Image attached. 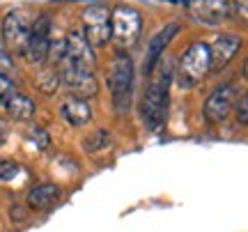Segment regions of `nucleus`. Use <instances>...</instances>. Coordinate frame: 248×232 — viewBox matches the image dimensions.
<instances>
[{
    "label": "nucleus",
    "mask_w": 248,
    "mask_h": 232,
    "mask_svg": "<svg viewBox=\"0 0 248 232\" xmlns=\"http://www.w3.org/2000/svg\"><path fill=\"white\" fill-rule=\"evenodd\" d=\"M152 80L140 101V117L150 131H161L168 120V104H170V80H172V64H156Z\"/></svg>",
    "instance_id": "obj_1"
},
{
    "label": "nucleus",
    "mask_w": 248,
    "mask_h": 232,
    "mask_svg": "<svg viewBox=\"0 0 248 232\" xmlns=\"http://www.w3.org/2000/svg\"><path fill=\"white\" fill-rule=\"evenodd\" d=\"M108 90L117 115H126L133 99V60L117 48L108 67Z\"/></svg>",
    "instance_id": "obj_2"
},
{
    "label": "nucleus",
    "mask_w": 248,
    "mask_h": 232,
    "mask_svg": "<svg viewBox=\"0 0 248 232\" xmlns=\"http://www.w3.org/2000/svg\"><path fill=\"white\" fill-rule=\"evenodd\" d=\"M140 32H142V14L136 7L117 5L110 12V39L117 44L120 51L136 44Z\"/></svg>",
    "instance_id": "obj_3"
},
{
    "label": "nucleus",
    "mask_w": 248,
    "mask_h": 232,
    "mask_svg": "<svg viewBox=\"0 0 248 232\" xmlns=\"http://www.w3.org/2000/svg\"><path fill=\"white\" fill-rule=\"evenodd\" d=\"M209 69H212V62H209V44L193 42L184 51V55L179 58L177 83L182 88H191L195 83H200L207 76Z\"/></svg>",
    "instance_id": "obj_4"
},
{
    "label": "nucleus",
    "mask_w": 248,
    "mask_h": 232,
    "mask_svg": "<svg viewBox=\"0 0 248 232\" xmlns=\"http://www.w3.org/2000/svg\"><path fill=\"white\" fill-rule=\"evenodd\" d=\"M237 99H239V90H237L234 83L218 85L202 104L204 122L207 124H221V122H225L230 117V113L234 110V106H237Z\"/></svg>",
    "instance_id": "obj_5"
},
{
    "label": "nucleus",
    "mask_w": 248,
    "mask_h": 232,
    "mask_svg": "<svg viewBox=\"0 0 248 232\" xmlns=\"http://www.w3.org/2000/svg\"><path fill=\"white\" fill-rule=\"evenodd\" d=\"M80 18H83V35L92 48H101L110 42V9L106 5H90Z\"/></svg>",
    "instance_id": "obj_6"
},
{
    "label": "nucleus",
    "mask_w": 248,
    "mask_h": 232,
    "mask_svg": "<svg viewBox=\"0 0 248 232\" xmlns=\"http://www.w3.org/2000/svg\"><path fill=\"white\" fill-rule=\"evenodd\" d=\"M30 32H32V21L23 9H12L2 21V37H5V44L12 53H26Z\"/></svg>",
    "instance_id": "obj_7"
},
{
    "label": "nucleus",
    "mask_w": 248,
    "mask_h": 232,
    "mask_svg": "<svg viewBox=\"0 0 248 232\" xmlns=\"http://www.w3.org/2000/svg\"><path fill=\"white\" fill-rule=\"evenodd\" d=\"M58 74H60V83L71 92V97H78V99L97 97L99 80L94 78V72L64 62L58 67Z\"/></svg>",
    "instance_id": "obj_8"
},
{
    "label": "nucleus",
    "mask_w": 248,
    "mask_h": 232,
    "mask_svg": "<svg viewBox=\"0 0 248 232\" xmlns=\"http://www.w3.org/2000/svg\"><path fill=\"white\" fill-rule=\"evenodd\" d=\"M186 9L191 18L202 26H221L234 14L232 0H188Z\"/></svg>",
    "instance_id": "obj_9"
},
{
    "label": "nucleus",
    "mask_w": 248,
    "mask_h": 232,
    "mask_svg": "<svg viewBox=\"0 0 248 232\" xmlns=\"http://www.w3.org/2000/svg\"><path fill=\"white\" fill-rule=\"evenodd\" d=\"M51 51V18L42 14L32 21V32L26 46V60L32 64H44Z\"/></svg>",
    "instance_id": "obj_10"
},
{
    "label": "nucleus",
    "mask_w": 248,
    "mask_h": 232,
    "mask_svg": "<svg viewBox=\"0 0 248 232\" xmlns=\"http://www.w3.org/2000/svg\"><path fill=\"white\" fill-rule=\"evenodd\" d=\"M64 44H67V53H64V60L60 64L67 62L74 64V67H80V69L94 72V53H92V46L88 44L83 30H71L69 35L64 37Z\"/></svg>",
    "instance_id": "obj_11"
},
{
    "label": "nucleus",
    "mask_w": 248,
    "mask_h": 232,
    "mask_svg": "<svg viewBox=\"0 0 248 232\" xmlns=\"http://www.w3.org/2000/svg\"><path fill=\"white\" fill-rule=\"evenodd\" d=\"M179 32V23H168L166 28H161L156 35L150 39V46H147V53H145V62H142V74L145 76H152L154 69H156V64H159L161 55L166 51V46L177 37Z\"/></svg>",
    "instance_id": "obj_12"
},
{
    "label": "nucleus",
    "mask_w": 248,
    "mask_h": 232,
    "mask_svg": "<svg viewBox=\"0 0 248 232\" xmlns=\"http://www.w3.org/2000/svg\"><path fill=\"white\" fill-rule=\"evenodd\" d=\"M241 48V37L239 35H218L209 46V62H212L214 72H221L234 60V55Z\"/></svg>",
    "instance_id": "obj_13"
},
{
    "label": "nucleus",
    "mask_w": 248,
    "mask_h": 232,
    "mask_svg": "<svg viewBox=\"0 0 248 232\" xmlns=\"http://www.w3.org/2000/svg\"><path fill=\"white\" fill-rule=\"evenodd\" d=\"M60 115L71 126H85L92 120V106L88 104V99H78L69 94V97L62 101Z\"/></svg>",
    "instance_id": "obj_14"
},
{
    "label": "nucleus",
    "mask_w": 248,
    "mask_h": 232,
    "mask_svg": "<svg viewBox=\"0 0 248 232\" xmlns=\"http://www.w3.org/2000/svg\"><path fill=\"white\" fill-rule=\"evenodd\" d=\"M62 198V188L58 184H37L35 188H30L26 202L28 207H32L37 212H46L60 202Z\"/></svg>",
    "instance_id": "obj_15"
},
{
    "label": "nucleus",
    "mask_w": 248,
    "mask_h": 232,
    "mask_svg": "<svg viewBox=\"0 0 248 232\" xmlns=\"http://www.w3.org/2000/svg\"><path fill=\"white\" fill-rule=\"evenodd\" d=\"M5 110H7L9 117H14V120H18V122H28V120H32L37 113V106L35 101L30 97H26V94H14L12 99H7L5 101Z\"/></svg>",
    "instance_id": "obj_16"
},
{
    "label": "nucleus",
    "mask_w": 248,
    "mask_h": 232,
    "mask_svg": "<svg viewBox=\"0 0 248 232\" xmlns=\"http://www.w3.org/2000/svg\"><path fill=\"white\" fill-rule=\"evenodd\" d=\"M108 145H110V136H108L106 129H94V131H90V134L83 138V150L88 154L101 152V150H106Z\"/></svg>",
    "instance_id": "obj_17"
},
{
    "label": "nucleus",
    "mask_w": 248,
    "mask_h": 232,
    "mask_svg": "<svg viewBox=\"0 0 248 232\" xmlns=\"http://www.w3.org/2000/svg\"><path fill=\"white\" fill-rule=\"evenodd\" d=\"M35 83L44 94H55L58 88H60V74H58V69H53V67H44L42 72L37 74Z\"/></svg>",
    "instance_id": "obj_18"
},
{
    "label": "nucleus",
    "mask_w": 248,
    "mask_h": 232,
    "mask_svg": "<svg viewBox=\"0 0 248 232\" xmlns=\"http://www.w3.org/2000/svg\"><path fill=\"white\" fill-rule=\"evenodd\" d=\"M16 94V85H14V80L5 76V74H0V101L5 104L7 99H12Z\"/></svg>",
    "instance_id": "obj_19"
},
{
    "label": "nucleus",
    "mask_w": 248,
    "mask_h": 232,
    "mask_svg": "<svg viewBox=\"0 0 248 232\" xmlns=\"http://www.w3.org/2000/svg\"><path fill=\"white\" fill-rule=\"evenodd\" d=\"M234 117L241 126H248V92L241 99H237V106H234Z\"/></svg>",
    "instance_id": "obj_20"
},
{
    "label": "nucleus",
    "mask_w": 248,
    "mask_h": 232,
    "mask_svg": "<svg viewBox=\"0 0 248 232\" xmlns=\"http://www.w3.org/2000/svg\"><path fill=\"white\" fill-rule=\"evenodd\" d=\"M18 172V166L14 161H0V182H9L14 179Z\"/></svg>",
    "instance_id": "obj_21"
},
{
    "label": "nucleus",
    "mask_w": 248,
    "mask_h": 232,
    "mask_svg": "<svg viewBox=\"0 0 248 232\" xmlns=\"http://www.w3.org/2000/svg\"><path fill=\"white\" fill-rule=\"evenodd\" d=\"M9 72H14V60H12L7 48H0V74L9 76Z\"/></svg>",
    "instance_id": "obj_22"
},
{
    "label": "nucleus",
    "mask_w": 248,
    "mask_h": 232,
    "mask_svg": "<svg viewBox=\"0 0 248 232\" xmlns=\"http://www.w3.org/2000/svg\"><path fill=\"white\" fill-rule=\"evenodd\" d=\"M32 140L37 143V147H39V150H46V147H48V143H51L48 134H46L42 126H35V129H32Z\"/></svg>",
    "instance_id": "obj_23"
},
{
    "label": "nucleus",
    "mask_w": 248,
    "mask_h": 232,
    "mask_svg": "<svg viewBox=\"0 0 248 232\" xmlns=\"http://www.w3.org/2000/svg\"><path fill=\"white\" fill-rule=\"evenodd\" d=\"M5 143V124H2V120H0V145Z\"/></svg>",
    "instance_id": "obj_24"
},
{
    "label": "nucleus",
    "mask_w": 248,
    "mask_h": 232,
    "mask_svg": "<svg viewBox=\"0 0 248 232\" xmlns=\"http://www.w3.org/2000/svg\"><path fill=\"white\" fill-rule=\"evenodd\" d=\"M244 78L248 80V58H246V62H244Z\"/></svg>",
    "instance_id": "obj_25"
},
{
    "label": "nucleus",
    "mask_w": 248,
    "mask_h": 232,
    "mask_svg": "<svg viewBox=\"0 0 248 232\" xmlns=\"http://www.w3.org/2000/svg\"><path fill=\"white\" fill-rule=\"evenodd\" d=\"M0 48H5V46H2V39H0Z\"/></svg>",
    "instance_id": "obj_26"
}]
</instances>
